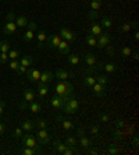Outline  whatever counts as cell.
Here are the masks:
<instances>
[{
  "mask_svg": "<svg viewBox=\"0 0 139 155\" xmlns=\"http://www.w3.org/2000/svg\"><path fill=\"white\" fill-rule=\"evenodd\" d=\"M14 13L13 11H10L7 14V17H6V25H4L3 28V34L4 35H13V34H15V31H17V24H15L14 21Z\"/></svg>",
  "mask_w": 139,
  "mask_h": 155,
  "instance_id": "1",
  "label": "cell"
},
{
  "mask_svg": "<svg viewBox=\"0 0 139 155\" xmlns=\"http://www.w3.org/2000/svg\"><path fill=\"white\" fill-rule=\"evenodd\" d=\"M72 90H74V87H72V84L70 83L68 80L60 81V83L56 85V94L57 95H67V97H71Z\"/></svg>",
  "mask_w": 139,
  "mask_h": 155,
  "instance_id": "2",
  "label": "cell"
},
{
  "mask_svg": "<svg viewBox=\"0 0 139 155\" xmlns=\"http://www.w3.org/2000/svg\"><path fill=\"white\" fill-rule=\"evenodd\" d=\"M79 109V101L78 99H75V98H68V101L64 104L63 106V110H64L67 115H74L75 112H78Z\"/></svg>",
  "mask_w": 139,
  "mask_h": 155,
  "instance_id": "3",
  "label": "cell"
},
{
  "mask_svg": "<svg viewBox=\"0 0 139 155\" xmlns=\"http://www.w3.org/2000/svg\"><path fill=\"white\" fill-rule=\"evenodd\" d=\"M21 138H22V144H24L25 147L35 148L39 154H42V145L38 144V141H36V138L33 137V136H31V134H24Z\"/></svg>",
  "mask_w": 139,
  "mask_h": 155,
  "instance_id": "4",
  "label": "cell"
},
{
  "mask_svg": "<svg viewBox=\"0 0 139 155\" xmlns=\"http://www.w3.org/2000/svg\"><path fill=\"white\" fill-rule=\"evenodd\" d=\"M68 98L70 97H67V95H56V97H53L50 99V105L54 109H63L64 104L68 101Z\"/></svg>",
  "mask_w": 139,
  "mask_h": 155,
  "instance_id": "5",
  "label": "cell"
},
{
  "mask_svg": "<svg viewBox=\"0 0 139 155\" xmlns=\"http://www.w3.org/2000/svg\"><path fill=\"white\" fill-rule=\"evenodd\" d=\"M36 141L39 145H46L50 143L49 133L46 131V129H39V131L36 133Z\"/></svg>",
  "mask_w": 139,
  "mask_h": 155,
  "instance_id": "6",
  "label": "cell"
},
{
  "mask_svg": "<svg viewBox=\"0 0 139 155\" xmlns=\"http://www.w3.org/2000/svg\"><path fill=\"white\" fill-rule=\"evenodd\" d=\"M47 48L49 49H57L58 43L61 41L60 34H52V35H47Z\"/></svg>",
  "mask_w": 139,
  "mask_h": 155,
  "instance_id": "7",
  "label": "cell"
},
{
  "mask_svg": "<svg viewBox=\"0 0 139 155\" xmlns=\"http://www.w3.org/2000/svg\"><path fill=\"white\" fill-rule=\"evenodd\" d=\"M60 36L64 41H67L68 43H70V42H74V41L77 39V35L72 32L71 29H68V28H61L60 29Z\"/></svg>",
  "mask_w": 139,
  "mask_h": 155,
  "instance_id": "8",
  "label": "cell"
},
{
  "mask_svg": "<svg viewBox=\"0 0 139 155\" xmlns=\"http://www.w3.org/2000/svg\"><path fill=\"white\" fill-rule=\"evenodd\" d=\"M25 74L28 77V81H31V83H36L40 78V71L38 69H27Z\"/></svg>",
  "mask_w": 139,
  "mask_h": 155,
  "instance_id": "9",
  "label": "cell"
},
{
  "mask_svg": "<svg viewBox=\"0 0 139 155\" xmlns=\"http://www.w3.org/2000/svg\"><path fill=\"white\" fill-rule=\"evenodd\" d=\"M110 41H111L110 35L103 32L102 35L97 36V45H96V46L97 48H106L107 45H110Z\"/></svg>",
  "mask_w": 139,
  "mask_h": 155,
  "instance_id": "10",
  "label": "cell"
},
{
  "mask_svg": "<svg viewBox=\"0 0 139 155\" xmlns=\"http://www.w3.org/2000/svg\"><path fill=\"white\" fill-rule=\"evenodd\" d=\"M54 77H57V78L61 80V81H65V80L71 78V77H75V74L74 73H68L63 69H58L57 71H56V74H54Z\"/></svg>",
  "mask_w": 139,
  "mask_h": 155,
  "instance_id": "11",
  "label": "cell"
},
{
  "mask_svg": "<svg viewBox=\"0 0 139 155\" xmlns=\"http://www.w3.org/2000/svg\"><path fill=\"white\" fill-rule=\"evenodd\" d=\"M92 90H93V92H95V95H97V97H104L106 95V85H102V84H99V83H95L92 85Z\"/></svg>",
  "mask_w": 139,
  "mask_h": 155,
  "instance_id": "12",
  "label": "cell"
},
{
  "mask_svg": "<svg viewBox=\"0 0 139 155\" xmlns=\"http://www.w3.org/2000/svg\"><path fill=\"white\" fill-rule=\"evenodd\" d=\"M53 78H54V74L52 71H42L40 73L39 81L40 83H43V84H49V83L53 81Z\"/></svg>",
  "mask_w": 139,
  "mask_h": 155,
  "instance_id": "13",
  "label": "cell"
},
{
  "mask_svg": "<svg viewBox=\"0 0 139 155\" xmlns=\"http://www.w3.org/2000/svg\"><path fill=\"white\" fill-rule=\"evenodd\" d=\"M57 49H58V52H60L61 54H64V56H67V54L70 53V43H68L67 41L61 39V41H60V43H58Z\"/></svg>",
  "mask_w": 139,
  "mask_h": 155,
  "instance_id": "14",
  "label": "cell"
},
{
  "mask_svg": "<svg viewBox=\"0 0 139 155\" xmlns=\"http://www.w3.org/2000/svg\"><path fill=\"white\" fill-rule=\"evenodd\" d=\"M84 61H85V64H88L89 67H92V66H95L97 63V60H96V56L93 53H86L85 56H84Z\"/></svg>",
  "mask_w": 139,
  "mask_h": 155,
  "instance_id": "15",
  "label": "cell"
},
{
  "mask_svg": "<svg viewBox=\"0 0 139 155\" xmlns=\"http://www.w3.org/2000/svg\"><path fill=\"white\" fill-rule=\"evenodd\" d=\"M20 64L24 66V67H27V69H29V67L33 64V58H32V56L25 54V56H22V58L20 59Z\"/></svg>",
  "mask_w": 139,
  "mask_h": 155,
  "instance_id": "16",
  "label": "cell"
},
{
  "mask_svg": "<svg viewBox=\"0 0 139 155\" xmlns=\"http://www.w3.org/2000/svg\"><path fill=\"white\" fill-rule=\"evenodd\" d=\"M36 38H38V48H42L43 46V43L46 42L47 39V32L46 31H43V29H40L39 32H38V35H36Z\"/></svg>",
  "mask_w": 139,
  "mask_h": 155,
  "instance_id": "17",
  "label": "cell"
},
{
  "mask_svg": "<svg viewBox=\"0 0 139 155\" xmlns=\"http://www.w3.org/2000/svg\"><path fill=\"white\" fill-rule=\"evenodd\" d=\"M32 101H35V94H33V91L29 90V88H25L24 90V102L31 104Z\"/></svg>",
  "mask_w": 139,
  "mask_h": 155,
  "instance_id": "18",
  "label": "cell"
},
{
  "mask_svg": "<svg viewBox=\"0 0 139 155\" xmlns=\"http://www.w3.org/2000/svg\"><path fill=\"white\" fill-rule=\"evenodd\" d=\"M67 147H68L67 144H64V143H61V141H58V140L53 141V148H54V151H57L58 154H63V152L67 150Z\"/></svg>",
  "mask_w": 139,
  "mask_h": 155,
  "instance_id": "19",
  "label": "cell"
},
{
  "mask_svg": "<svg viewBox=\"0 0 139 155\" xmlns=\"http://www.w3.org/2000/svg\"><path fill=\"white\" fill-rule=\"evenodd\" d=\"M47 92H49V87H47V84H43V83H38V95H39L40 98L46 97Z\"/></svg>",
  "mask_w": 139,
  "mask_h": 155,
  "instance_id": "20",
  "label": "cell"
},
{
  "mask_svg": "<svg viewBox=\"0 0 139 155\" xmlns=\"http://www.w3.org/2000/svg\"><path fill=\"white\" fill-rule=\"evenodd\" d=\"M89 34H92L93 36H99V35H102L103 34V29H102V25L100 24H97V22H95V24H92V27H90V32Z\"/></svg>",
  "mask_w": 139,
  "mask_h": 155,
  "instance_id": "21",
  "label": "cell"
},
{
  "mask_svg": "<svg viewBox=\"0 0 139 155\" xmlns=\"http://www.w3.org/2000/svg\"><path fill=\"white\" fill-rule=\"evenodd\" d=\"M57 120L61 122V126H63L64 130H71L72 127H74V124H72L71 120H67V119H64V117H61V116H57Z\"/></svg>",
  "mask_w": 139,
  "mask_h": 155,
  "instance_id": "22",
  "label": "cell"
},
{
  "mask_svg": "<svg viewBox=\"0 0 139 155\" xmlns=\"http://www.w3.org/2000/svg\"><path fill=\"white\" fill-rule=\"evenodd\" d=\"M15 24H17V27H20V28H22V27H27V24H28V18L25 17V15H18V17L14 18Z\"/></svg>",
  "mask_w": 139,
  "mask_h": 155,
  "instance_id": "23",
  "label": "cell"
},
{
  "mask_svg": "<svg viewBox=\"0 0 139 155\" xmlns=\"http://www.w3.org/2000/svg\"><path fill=\"white\" fill-rule=\"evenodd\" d=\"M29 110L32 113H39L40 110H42V104H39V102H35V101H32L31 104H29Z\"/></svg>",
  "mask_w": 139,
  "mask_h": 155,
  "instance_id": "24",
  "label": "cell"
},
{
  "mask_svg": "<svg viewBox=\"0 0 139 155\" xmlns=\"http://www.w3.org/2000/svg\"><path fill=\"white\" fill-rule=\"evenodd\" d=\"M33 122L32 120H24V122L21 123V129L24 130V131H27V133H31V130L33 129Z\"/></svg>",
  "mask_w": 139,
  "mask_h": 155,
  "instance_id": "25",
  "label": "cell"
},
{
  "mask_svg": "<svg viewBox=\"0 0 139 155\" xmlns=\"http://www.w3.org/2000/svg\"><path fill=\"white\" fill-rule=\"evenodd\" d=\"M79 60H81V58H79L78 54H75V53L70 54L68 53V63H70L71 66H77L79 63Z\"/></svg>",
  "mask_w": 139,
  "mask_h": 155,
  "instance_id": "26",
  "label": "cell"
},
{
  "mask_svg": "<svg viewBox=\"0 0 139 155\" xmlns=\"http://www.w3.org/2000/svg\"><path fill=\"white\" fill-rule=\"evenodd\" d=\"M85 39H86V43H88L89 46H92V48H95L97 45V38L96 36H93L92 34H88Z\"/></svg>",
  "mask_w": 139,
  "mask_h": 155,
  "instance_id": "27",
  "label": "cell"
},
{
  "mask_svg": "<svg viewBox=\"0 0 139 155\" xmlns=\"http://www.w3.org/2000/svg\"><path fill=\"white\" fill-rule=\"evenodd\" d=\"M35 38V34H33V29H28L27 32L22 34V39L25 41V42H31V41Z\"/></svg>",
  "mask_w": 139,
  "mask_h": 155,
  "instance_id": "28",
  "label": "cell"
},
{
  "mask_svg": "<svg viewBox=\"0 0 139 155\" xmlns=\"http://www.w3.org/2000/svg\"><path fill=\"white\" fill-rule=\"evenodd\" d=\"M95 80H96V83L102 84V85H106V84L109 83L107 76H103V74H96V76H95Z\"/></svg>",
  "mask_w": 139,
  "mask_h": 155,
  "instance_id": "29",
  "label": "cell"
},
{
  "mask_svg": "<svg viewBox=\"0 0 139 155\" xmlns=\"http://www.w3.org/2000/svg\"><path fill=\"white\" fill-rule=\"evenodd\" d=\"M11 49V45L7 41H2L0 42V52H4V53H8V51Z\"/></svg>",
  "mask_w": 139,
  "mask_h": 155,
  "instance_id": "30",
  "label": "cell"
},
{
  "mask_svg": "<svg viewBox=\"0 0 139 155\" xmlns=\"http://www.w3.org/2000/svg\"><path fill=\"white\" fill-rule=\"evenodd\" d=\"M131 54H132V49L129 46H124L121 49V56H122V59H128V58H131Z\"/></svg>",
  "mask_w": 139,
  "mask_h": 155,
  "instance_id": "31",
  "label": "cell"
},
{
  "mask_svg": "<svg viewBox=\"0 0 139 155\" xmlns=\"http://www.w3.org/2000/svg\"><path fill=\"white\" fill-rule=\"evenodd\" d=\"M102 7V0H90V10L97 11Z\"/></svg>",
  "mask_w": 139,
  "mask_h": 155,
  "instance_id": "32",
  "label": "cell"
},
{
  "mask_svg": "<svg viewBox=\"0 0 139 155\" xmlns=\"http://www.w3.org/2000/svg\"><path fill=\"white\" fill-rule=\"evenodd\" d=\"M118 152H120L118 145H115V144H110V145H109V150H107V154H109V155H117Z\"/></svg>",
  "mask_w": 139,
  "mask_h": 155,
  "instance_id": "33",
  "label": "cell"
},
{
  "mask_svg": "<svg viewBox=\"0 0 139 155\" xmlns=\"http://www.w3.org/2000/svg\"><path fill=\"white\" fill-rule=\"evenodd\" d=\"M103 69L106 70V73H114L117 70V66L114 63H106V64H103Z\"/></svg>",
  "mask_w": 139,
  "mask_h": 155,
  "instance_id": "34",
  "label": "cell"
},
{
  "mask_svg": "<svg viewBox=\"0 0 139 155\" xmlns=\"http://www.w3.org/2000/svg\"><path fill=\"white\" fill-rule=\"evenodd\" d=\"M79 138H81V145H82V148H85V150H86V148H89L90 145H92V141H90L89 138H86L85 136H81Z\"/></svg>",
  "mask_w": 139,
  "mask_h": 155,
  "instance_id": "35",
  "label": "cell"
},
{
  "mask_svg": "<svg viewBox=\"0 0 139 155\" xmlns=\"http://www.w3.org/2000/svg\"><path fill=\"white\" fill-rule=\"evenodd\" d=\"M21 154H24V155H35V154H39V152L36 151L35 148H31V147H25L24 150H21Z\"/></svg>",
  "mask_w": 139,
  "mask_h": 155,
  "instance_id": "36",
  "label": "cell"
},
{
  "mask_svg": "<svg viewBox=\"0 0 139 155\" xmlns=\"http://www.w3.org/2000/svg\"><path fill=\"white\" fill-rule=\"evenodd\" d=\"M100 25L104 27V28H110V27L113 25V21H111V18L104 17V18H102V21H100Z\"/></svg>",
  "mask_w": 139,
  "mask_h": 155,
  "instance_id": "37",
  "label": "cell"
},
{
  "mask_svg": "<svg viewBox=\"0 0 139 155\" xmlns=\"http://www.w3.org/2000/svg\"><path fill=\"white\" fill-rule=\"evenodd\" d=\"M82 83L85 84V85H89V87H92L93 84L96 83V80H95V77H93V76H86L85 78H84V81H82Z\"/></svg>",
  "mask_w": 139,
  "mask_h": 155,
  "instance_id": "38",
  "label": "cell"
},
{
  "mask_svg": "<svg viewBox=\"0 0 139 155\" xmlns=\"http://www.w3.org/2000/svg\"><path fill=\"white\" fill-rule=\"evenodd\" d=\"M24 130L21 129V127H17V129H14V131H13V137L15 138V140H20V138L24 136Z\"/></svg>",
  "mask_w": 139,
  "mask_h": 155,
  "instance_id": "39",
  "label": "cell"
},
{
  "mask_svg": "<svg viewBox=\"0 0 139 155\" xmlns=\"http://www.w3.org/2000/svg\"><path fill=\"white\" fill-rule=\"evenodd\" d=\"M20 58V52L17 51V49H10L8 51V59H11V60H15V59Z\"/></svg>",
  "mask_w": 139,
  "mask_h": 155,
  "instance_id": "40",
  "label": "cell"
},
{
  "mask_svg": "<svg viewBox=\"0 0 139 155\" xmlns=\"http://www.w3.org/2000/svg\"><path fill=\"white\" fill-rule=\"evenodd\" d=\"M99 117H100V122L102 123H109L110 122V116L107 115V113H104V112H100Z\"/></svg>",
  "mask_w": 139,
  "mask_h": 155,
  "instance_id": "41",
  "label": "cell"
},
{
  "mask_svg": "<svg viewBox=\"0 0 139 155\" xmlns=\"http://www.w3.org/2000/svg\"><path fill=\"white\" fill-rule=\"evenodd\" d=\"M77 143H78L77 137H68L67 141H65V144H67L68 147H75V145H77Z\"/></svg>",
  "mask_w": 139,
  "mask_h": 155,
  "instance_id": "42",
  "label": "cell"
},
{
  "mask_svg": "<svg viewBox=\"0 0 139 155\" xmlns=\"http://www.w3.org/2000/svg\"><path fill=\"white\" fill-rule=\"evenodd\" d=\"M131 28H132V24H127V22L120 25V31H121V32H129Z\"/></svg>",
  "mask_w": 139,
  "mask_h": 155,
  "instance_id": "43",
  "label": "cell"
},
{
  "mask_svg": "<svg viewBox=\"0 0 139 155\" xmlns=\"http://www.w3.org/2000/svg\"><path fill=\"white\" fill-rule=\"evenodd\" d=\"M113 138H114L115 141L121 140V138H122V131H121V130H120V129L114 130V131H113Z\"/></svg>",
  "mask_w": 139,
  "mask_h": 155,
  "instance_id": "44",
  "label": "cell"
},
{
  "mask_svg": "<svg viewBox=\"0 0 139 155\" xmlns=\"http://www.w3.org/2000/svg\"><path fill=\"white\" fill-rule=\"evenodd\" d=\"M99 131H100V127L97 126V124H92V126H90V134H92V136L97 137V134H99Z\"/></svg>",
  "mask_w": 139,
  "mask_h": 155,
  "instance_id": "45",
  "label": "cell"
},
{
  "mask_svg": "<svg viewBox=\"0 0 139 155\" xmlns=\"http://www.w3.org/2000/svg\"><path fill=\"white\" fill-rule=\"evenodd\" d=\"M8 60V53H4V52H0V64H6Z\"/></svg>",
  "mask_w": 139,
  "mask_h": 155,
  "instance_id": "46",
  "label": "cell"
},
{
  "mask_svg": "<svg viewBox=\"0 0 139 155\" xmlns=\"http://www.w3.org/2000/svg\"><path fill=\"white\" fill-rule=\"evenodd\" d=\"M8 67H10L11 70H17L18 67H20V60H17V59H15V60H11L10 61V64H8Z\"/></svg>",
  "mask_w": 139,
  "mask_h": 155,
  "instance_id": "47",
  "label": "cell"
},
{
  "mask_svg": "<svg viewBox=\"0 0 139 155\" xmlns=\"http://www.w3.org/2000/svg\"><path fill=\"white\" fill-rule=\"evenodd\" d=\"M36 126L39 127V129H46V127H47V122H46V120L39 119L38 122H36Z\"/></svg>",
  "mask_w": 139,
  "mask_h": 155,
  "instance_id": "48",
  "label": "cell"
},
{
  "mask_svg": "<svg viewBox=\"0 0 139 155\" xmlns=\"http://www.w3.org/2000/svg\"><path fill=\"white\" fill-rule=\"evenodd\" d=\"M106 53L109 54V56H111V58H113V56H114V53H115L114 48L111 46V45H107V46H106Z\"/></svg>",
  "mask_w": 139,
  "mask_h": 155,
  "instance_id": "49",
  "label": "cell"
},
{
  "mask_svg": "<svg viewBox=\"0 0 139 155\" xmlns=\"http://www.w3.org/2000/svg\"><path fill=\"white\" fill-rule=\"evenodd\" d=\"M115 126H117V129H124L127 124H125V122L122 119H117L115 120Z\"/></svg>",
  "mask_w": 139,
  "mask_h": 155,
  "instance_id": "50",
  "label": "cell"
},
{
  "mask_svg": "<svg viewBox=\"0 0 139 155\" xmlns=\"http://www.w3.org/2000/svg\"><path fill=\"white\" fill-rule=\"evenodd\" d=\"M15 73H17L18 76H21V74H25V73H27V67H24V66L20 64V67L15 70Z\"/></svg>",
  "mask_w": 139,
  "mask_h": 155,
  "instance_id": "51",
  "label": "cell"
},
{
  "mask_svg": "<svg viewBox=\"0 0 139 155\" xmlns=\"http://www.w3.org/2000/svg\"><path fill=\"white\" fill-rule=\"evenodd\" d=\"M27 27H28V29H33V31H35V29H36V22H32V21L29 22V21H28Z\"/></svg>",
  "mask_w": 139,
  "mask_h": 155,
  "instance_id": "52",
  "label": "cell"
},
{
  "mask_svg": "<svg viewBox=\"0 0 139 155\" xmlns=\"http://www.w3.org/2000/svg\"><path fill=\"white\" fill-rule=\"evenodd\" d=\"M132 136H134V140H132V145H134L135 148H138V136H136V134H132Z\"/></svg>",
  "mask_w": 139,
  "mask_h": 155,
  "instance_id": "53",
  "label": "cell"
},
{
  "mask_svg": "<svg viewBox=\"0 0 139 155\" xmlns=\"http://www.w3.org/2000/svg\"><path fill=\"white\" fill-rule=\"evenodd\" d=\"M4 130H6V126H4V123L0 122V136L4 133Z\"/></svg>",
  "mask_w": 139,
  "mask_h": 155,
  "instance_id": "54",
  "label": "cell"
},
{
  "mask_svg": "<svg viewBox=\"0 0 139 155\" xmlns=\"http://www.w3.org/2000/svg\"><path fill=\"white\" fill-rule=\"evenodd\" d=\"M4 101H0V115H2V113L4 112Z\"/></svg>",
  "mask_w": 139,
  "mask_h": 155,
  "instance_id": "55",
  "label": "cell"
},
{
  "mask_svg": "<svg viewBox=\"0 0 139 155\" xmlns=\"http://www.w3.org/2000/svg\"><path fill=\"white\" fill-rule=\"evenodd\" d=\"M88 154H90V155H97V154H99V151H97V150H89V151H88Z\"/></svg>",
  "mask_w": 139,
  "mask_h": 155,
  "instance_id": "56",
  "label": "cell"
},
{
  "mask_svg": "<svg viewBox=\"0 0 139 155\" xmlns=\"http://www.w3.org/2000/svg\"><path fill=\"white\" fill-rule=\"evenodd\" d=\"M77 136H78V137H81V136H84V130H82V129H79L78 131H77Z\"/></svg>",
  "mask_w": 139,
  "mask_h": 155,
  "instance_id": "57",
  "label": "cell"
},
{
  "mask_svg": "<svg viewBox=\"0 0 139 155\" xmlns=\"http://www.w3.org/2000/svg\"><path fill=\"white\" fill-rule=\"evenodd\" d=\"M131 56H132V58H134V59H135V60H138V59H139V54H138V52H135V53H132Z\"/></svg>",
  "mask_w": 139,
  "mask_h": 155,
  "instance_id": "58",
  "label": "cell"
},
{
  "mask_svg": "<svg viewBox=\"0 0 139 155\" xmlns=\"http://www.w3.org/2000/svg\"><path fill=\"white\" fill-rule=\"evenodd\" d=\"M134 36H135V39H136V41L139 39V32H138V31H135V34H134Z\"/></svg>",
  "mask_w": 139,
  "mask_h": 155,
  "instance_id": "59",
  "label": "cell"
}]
</instances>
